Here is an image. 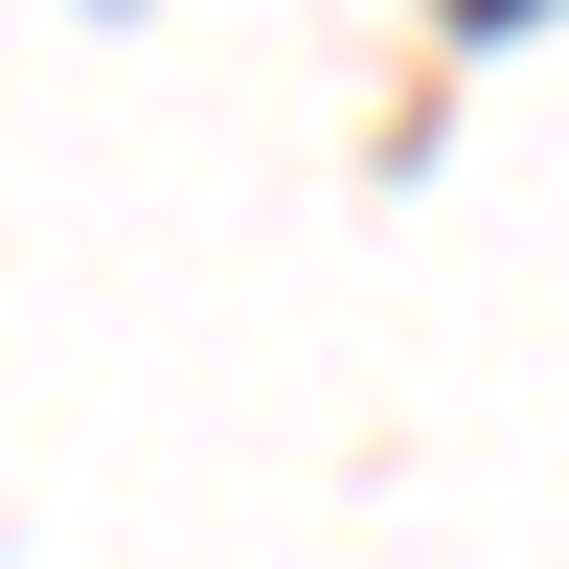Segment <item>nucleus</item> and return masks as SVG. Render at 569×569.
Here are the masks:
<instances>
[{"mask_svg": "<svg viewBox=\"0 0 569 569\" xmlns=\"http://www.w3.org/2000/svg\"><path fill=\"white\" fill-rule=\"evenodd\" d=\"M456 23H501V0H456Z\"/></svg>", "mask_w": 569, "mask_h": 569, "instance_id": "obj_1", "label": "nucleus"}]
</instances>
